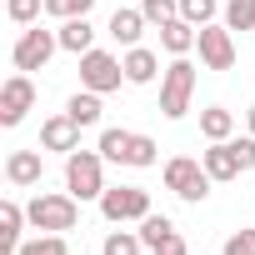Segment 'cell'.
<instances>
[{"instance_id": "14", "label": "cell", "mask_w": 255, "mask_h": 255, "mask_svg": "<svg viewBox=\"0 0 255 255\" xmlns=\"http://www.w3.org/2000/svg\"><path fill=\"white\" fill-rule=\"evenodd\" d=\"M145 25H150V20H145V10H140V5H135V10H130V5H120V10L110 15V25H105V30H110V40H120L125 50H130V45H140Z\"/></svg>"}, {"instance_id": "11", "label": "cell", "mask_w": 255, "mask_h": 255, "mask_svg": "<svg viewBox=\"0 0 255 255\" xmlns=\"http://www.w3.org/2000/svg\"><path fill=\"white\" fill-rule=\"evenodd\" d=\"M40 150H55V155H70V150H80V125H75L65 110L40 120Z\"/></svg>"}, {"instance_id": "21", "label": "cell", "mask_w": 255, "mask_h": 255, "mask_svg": "<svg viewBox=\"0 0 255 255\" xmlns=\"http://www.w3.org/2000/svg\"><path fill=\"white\" fill-rule=\"evenodd\" d=\"M140 250H145L140 230H110V235L100 240V255H140Z\"/></svg>"}, {"instance_id": "15", "label": "cell", "mask_w": 255, "mask_h": 255, "mask_svg": "<svg viewBox=\"0 0 255 255\" xmlns=\"http://www.w3.org/2000/svg\"><path fill=\"white\" fill-rule=\"evenodd\" d=\"M195 40H200V30H195L185 15H175V20H165V25H160V50H165L170 60H175V55H190V50H195Z\"/></svg>"}, {"instance_id": "20", "label": "cell", "mask_w": 255, "mask_h": 255, "mask_svg": "<svg viewBox=\"0 0 255 255\" xmlns=\"http://www.w3.org/2000/svg\"><path fill=\"white\" fill-rule=\"evenodd\" d=\"M200 135H205V140H230V135H235V110L205 105V110H200Z\"/></svg>"}, {"instance_id": "19", "label": "cell", "mask_w": 255, "mask_h": 255, "mask_svg": "<svg viewBox=\"0 0 255 255\" xmlns=\"http://www.w3.org/2000/svg\"><path fill=\"white\" fill-rule=\"evenodd\" d=\"M100 110H105V105H100V95H95V90H85V85H80V90H75V95L65 100V115H70V120L80 125V130L100 125Z\"/></svg>"}, {"instance_id": "22", "label": "cell", "mask_w": 255, "mask_h": 255, "mask_svg": "<svg viewBox=\"0 0 255 255\" xmlns=\"http://www.w3.org/2000/svg\"><path fill=\"white\" fill-rule=\"evenodd\" d=\"M165 235H175V220H170V215H155V210H150V215L140 220V240H145V250H155V245H160Z\"/></svg>"}, {"instance_id": "33", "label": "cell", "mask_w": 255, "mask_h": 255, "mask_svg": "<svg viewBox=\"0 0 255 255\" xmlns=\"http://www.w3.org/2000/svg\"><path fill=\"white\" fill-rule=\"evenodd\" d=\"M245 130H250V135H255V105H250V110H245Z\"/></svg>"}, {"instance_id": "10", "label": "cell", "mask_w": 255, "mask_h": 255, "mask_svg": "<svg viewBox=\"0 0 255 255\" xmlns=\"http://www.w3.org/2000/svg\"><path fill=\"white\" fill-rule=\"evenodd\" d=\"M200 165H205V175H210L215 185L245 175V165H240V155H235V135H230V140H210V150H200Z\"/></svg>"}, {"instance_id": "31", "label": "cell", "mask_w": 255, "mask_h": 255, "mask_svg": "<svg viewBox=\"0 0 255 255\" xmlns=\"http://www.w3.org/2000/svg\"><path fill=\"white\" fill-rule=\"evenodd\" d=\"M235 155H240V165H245V175H250V170H255V135H250V130L235 140Z\"/></svg>"}, {"instance_id": "2", "label": "cell", "mask_w": 255, "mask_h": 255, "mask_svg": "<svg viewBox=\"0 0 255 255\" xmlns=\"http://www.w3.org/2000/svg\"><path fill=\"white\" fill-rule=\"evenodd\" d=\"M195 65H190V55H175L170 65H165V75H160V115L165 120H185V110H190V95H195Z\"/></svg>"}, {"instance_id": "27", "label": "cell", "mask_w": 255, "mask_h": 255, "mask_svg": "<svg viewBox=\"0 0 255 255\" xmlns=\"http://www.w3.org/2000/svg\"><path fill=\"white\" fill-rule=\"evenodd\" d=\"M90 10H95V0H45V15H55V20H75Z\"/></svg>"}, {"instance_id": "26", "label": "cell", "mask_w": 255, "mask_h": 255, "mask_svg": "<svg viewBox=\"0 0 255 255\" xmlns=\"http://www.w3.org/2000/svg\"><path fill=\"white\" fill-rule=\"evenodd\" d=\"M215 10H220V0H180V15L200 30V25H210L215 20Z\"/></svg>"}, {"instance_id": "23", "label": "cell", "mask_w": 255, "mask_h": 255, "mask_svg": "<svg viewBox=\"0 0 255 255\" xmlns=\"http://www.w3.org/2000/svg\"><path fill=\"white\" fill-rule=\"evenodd\" d=\"M15 255H70V245H65V235H35V240H20V250Z\"/></svg>"}, {"instance_id": "3", "label": "cell", "mask_w": 255, "mask_h": 255, "mask_svg": "<svg viewBox=\"0 0 255 255\" xmlns=\"http://www.w3.org/2000/svg\"><path fill=\"white\" fill-rule=\"evenodd\" d=\"M65 190L85 205L105 195V155L100 150H70L65 155Z\"/></svg>"}, {"instance_id": "24", "label": "cell", "mask_w": 255, "mask_h": 255, "mask_svg": "<svg viewBox=\"0 0 255 255\" xmlns=\"http://www.w3.org/2000/svg\"><path fill=\"white\" fill-rule=\"evenodd\" d=\"M225 25L230 30H255V0H225Z\"/></svg>"}, {"instance_id": "7", "label": "cell", "mask_w": 255, "mask_h": 255, "mask_svg": "<svg viewBox=\"0 0 255 255\" xmlns=\"http://www.w3.org/2000/svg\"><path fill=\"white\" fill-rule=\"evenodd\" d=\"M120 80H125V65H120V55H110V50H85L80 55V85L85 90H95V95H110V90H120Z\"/></svg>"}, {"instance_id": "6", "label": "cell", "mask_w": 255, "mask_h": 255, "mask_svg": "<svg viewBox=\"0 0 255 255\" xmlns=\"http://www.w3.org/2000/svg\"><path fill=\"white\" fill-rule=\"evenodd\" d=\"M55 50H60V35H55V30H45V25H25L20 40L10 45V65L30 75V70H45Z\"/></svg>"}, {"instance_id": "1", "label": "cell", "mask_w": 255, "mask_h": 255, "mask_svg": "<svg viewBox=\"0 0 255 255\" xmlns=\"http://www.w3.org/2000/svg\"><path fill=\"white\" fill-rule=\"evenodd\" d=\"M25 215H30L35 230H45V235H65V230L80 225V200H75L70 190H40V195L25 205Z\"/></svg>"}, {"instance_id": "12", "label": "cell", "mask_w": 255, "mask_h": 255, "mask_svg": "<svg viewBox=\"0 0 255 255\" xmlns=\"http://www.w3.org/2000/svg\"><path fill=\"white\" fill-rule=\"evenodd\" d=\"M40 175H45L40 145H35V150H10V155H5V180H10L15 190H25V185H40Z\"/></svg>"}, {"instance_id": "29", "label": "cell", "mask_w": 255, "mask_h": 255, "mask_svg": "<svg viewBox=\"0 0 255 255\" xmlns=\"http://www.w3.org/2000/svg\"><path fill=\"white\" fill-rule=\"evenodd\" d=\"M140 10H145V20H150V25H165V20H175V15H180V0H140Z\"/></svg>"}, {"instance_id": "8", "label": "cell", "mask_w": 255, "mask_h": 255, "mask_svg": "<svg viewBox=\"0 0 255 255\" xmlns=\"http://www.w3.org/2000/svg\"><path fill=\"white\" fill-rule=\"evenodd\" d=\"M30 110H35V80L25 70H15L5 85H0V125L10 130V125H20Z\"/></svg>"}, {"instance_id": "28", "label": "cell", "mask_w": 255, "mask_h": 255, "mask_svg": "<svg viewBox=\"0 0 255 255\" xmlns=\"http://www.w3.org/2000/svg\"><path fill=\"white\" fill-rule=\"evenodd\" d=\"M40 10H45V0H5V15H10L15 25H35Z\"/></svg>"}, {"instance_id": "25", "label": "cell", "mask_w": 255, "mask_h": 255, "mask_svg": "<svg viewBox=\"0 0 255 255\" xmlns=\"http://www.w3.org/2000/svg\"><path fill=\"white\" fill-rule=\"evenodd\" d=\"M150 165H160V145H155L150 135H135V145H130V170H150Z\"/></svg>"}, {"instance_id": "5", "label": "cell", "mask_w": 255, "mask_h": 255, "mask_svg": "<svg viewBox=\"0 0 255 255\" xmlns=\"http://www.w3.org/2000/svg\"><path fill=\"white\" fill-rule=\"evenodd\" d=\"M100 205V215L110 220V225H140L145 215H150V190L145 185H105V195L95 200Z\"/></svg>"}, {"instance_id": "32", "label": "cell", "mask_w": 255, "mask_h": 255, "mask_svg": "<svg viewBox=\"0 0 255 255\" xmlns=\"http://www.w3.org/2000/svg\"><path fill=\"white\" fill-rule=\"evenodd\" d=\"M150 255H190V245H185V235L175 230V235H165V240H160V245H155Z\"/></svg>"}, {"instance_id": "4", "label": "cell", "mask_w": 255, "mask_h": 255, "mask_svg": "<svg viewBox=\"0 0 255 255\" xmlns=\"http://www.w3.org/2000/svg\"><path fill=\"white\" fill-rule=\"evenodd\" d=\"M160 175H165V190H170L175 200H185V205H200V200L210 195V185H215L195 155H170Z\"/></svg>"}, {"instance_id": "18", "label": "cell", "mask_w": 255, "mask_h": 255, "mask_svg": "<svg viewBox=\"0 0 255 255\" xmlns=\"http://www.w3.org/2000/svg\"><path fill=\"white\" fill-rule=\"evenodd\" d=\"M60 50H70V55H85V50H95V25H90V15H75V20H60Z\"/></svg>"}, {"instance_id": "16", "label": "cell", "mask_w": 255, "mask_h": 255, "mask_svg": "<svg viewBox=\"0 0 255 255\" xmlns=\"http://www.w3.org/2000/svg\"><path fill=\"white\" fill-rule=\"evenodd\" d=\"M25 225H30V215H25V205H20V200H0V240H5V255H15V250H20Z\"/></svg>"}, {"instance_id": "30", "label": "cell", "mask_w": 255, "mask_h": 255, "mask_svg": "<svg viewBox=\"0 0 255 255\" xmlns=\"http://www.w3.org/2000/svg\"><path fill=\"white\" fill-rule=\"evenodd\" d=\"M220 255H255V230H230Z\"/></svg>"}, {"instance_id": "9", "label": "cell", "mask_w": 255, "mask_h": 255, "mask_svg": "<svg viewBox=\"0 0 255 255\" xmlns=\"http://www.w3.org/2000/svg\"><path fill=\"white\" fill-rule=\"evenodd\" d=\"M195 50H200V65H205V70H230V65H235V30L210 20V25H200Z\"/></svg>"}, {"instance_id": "17", "label": "cell", "mask_w": 255, "mask_h": 255, "mask_svg": "<svg viewBox=\"0 0 255 255\" xmlns=\"http://www.w3.org/2000/svg\"><path fill=\"white\" fill-rule=\"evenodd\" d=\"M130 145H135V130H120V125H105L100 130V155H105V165H130Z\"/></svg>"}, {"instance_id": "13", "label": "cell", "mask_w": 255, "mask_h": 255, "mask_svg": "<svg viewBox=\"0 0 255 255\" xmlns=\"http://www.w3.org/2000/svg\"><path fill=\"white\" fill-rule=\"evenodd\" d=\"M120 65H125V85H150L155 75H165L160 70V55L150 45H130V50L120 55Z\"/></svg>"}]
</instances>
